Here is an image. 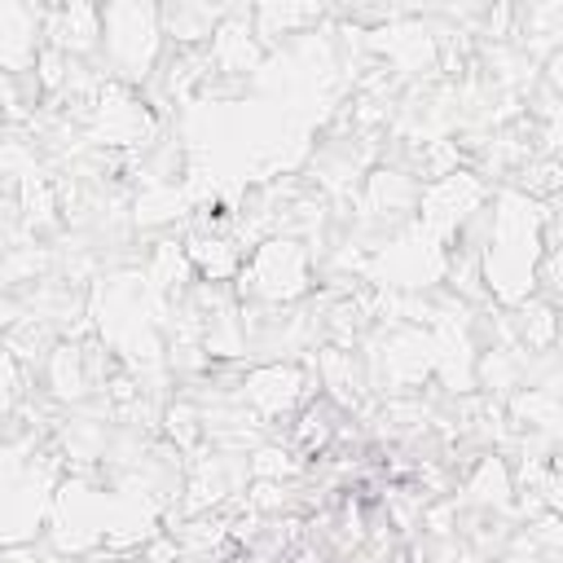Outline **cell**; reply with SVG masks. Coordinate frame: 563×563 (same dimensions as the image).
Here are the masks:
<instances>
[{"label":"cell","mask_w":563,"mask_h":563,"mask_svg":"<svg viewBox=\"0 0 563 563\" xmlns=\"http://www.w3.org/2000/svg\"><path fill=\"white\" fill-rule=\"evenodd\" d=\"M158 44V18L154 9L141 4H114L106 9V48L119 66H128V75H141V66H150Z\"/></svg>","instance_id":"obj_1"},{"label":"cell","mask_w":563,"mask_h":563,"mask_svg":"<svg viewBox=\"0 0 563 563\" xmlns=\"http://www.w3.org/2000/svg\"><path fill=\"white\" fill-rule=\"evenodd\" d=\"M251 282H255V290L268 295V299H286V295H295V290L303 286V260H299V251H295L290 242H273V246H264V251L255 255V273H251Z\"/></svg>","instance_id":"obj_2"},{"label":"cell","mask_w":563,"mask_h":563,"mask_svg":"<svg viewBox=\"0 0 563 563\" xmlns=\"http://www.w3.org/2000/svg\"><path fill=\"white\" fill-rule=\"evenodd\" d=\"M260 409H268V413H277V409H286L295 396H299V374L295 369H264V374H255L251 378V391H246Z\"/></svg>","instance_id":"obj_3"},{"label":"cell","mask_w":563,"mask_h":563,"mask_svg":"<svg viewBox=\"0 0 563 563\" xmlns=\"http://www.w3.org/2000/svg\"><path fill=\"white\" fill-rule=\"evenodd\" d=\"M53 35L62 40V44H70V48H84V44H92V35H101V26H97V13L92 9H62L57 13V26H53Z\"/></svg>","instance_id":"obj_4"}]
</instances>
